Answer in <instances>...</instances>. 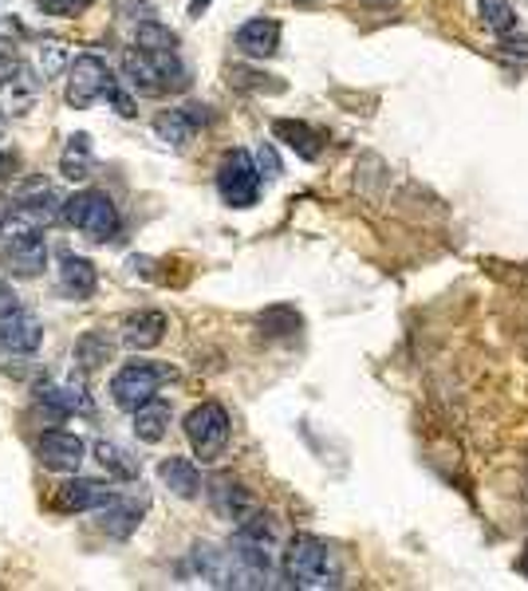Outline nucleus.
Returning a JSON list of instances; mask_svg holds the SVG:
<instances>
[{"mask_svg":"<svg viewBox=\"0 0 528 591\" xmlns=\"http://www.w3.org/2000/svg\"><path fill=\"white\" fill-rule=\"evenodd\" d=\"M48 16H79V12L91 9V0H36Z\"/></svg>","mask_w":528,"mask_h":591,"instance_id":"nucleus-29","label":"nucleus"},{"mask_svg":"<svg viewBox=\"0 0 528 591\" xmlns=\"http://www.w3.org/2000/svg\"><path fill=\"white\" fill-rule=\"evenodd\" d=\"M103 99L114 107V111L123 114V119H131V114H135V99H131V95H126L123 87H119V79H111V87H107V95H103Z\"/></svg>","mask_w":528,"mask_h":591,"instance_id":"nucleus-30","label":"nucleus"},{"mask_svg":"<svg viewBox=\"0 0 528 591\" xmlns=\"http://www.w3.org/2000/svg\"><path fill=\"white\" fill-rule=\"evenodd\" d=\"M162 335H167V316L162 311H138L123 328V343L131 352H150V347L162 343Z\"/></svg>","mask_w":528,"mask_h":591,"instance_id":"nucleus-17","label":"nucleus"},{"mask_svg":"<svg viewBox=\"0 0 528 591\" xmlns=\"http://www.w3.org/2000/svg\"><path fill=\"white\" fill-rule=\"evenodd\" d=\"M477 12H481L486 28H493L498 36H508V32L517 28V12L505 0H477Z\"/></svg>","mask_w":528,"mask_h":591,"instance_id":"nucleus-26","label":"nucleus"},{"mask_svg":"<svg viewBox=\"0 0 528 591\" xmlns=\"http://www.w3.org/2000/svg\"><path fill=\"white\" fill-rule=\"evenodd\" d=\"M103 359H111V340L103 332H87L84 340L75 343V364L84 367V371H95Z\"/></svg>","mask_w":528,"mask_h":591,"instance_id":"nucleus-25","label":"nucleus"},{"mask_svg":"<svg viewBox=\"0 0 528 591\" xmlns=\"http://www.w3.org/2000/svg\"><path fill=\"white\" fill-rule=\"evenodd\" d=\"M84 438L67 434V430H44L40 442H36V457H40L48 469H60V473H75L84 466Z\"/></svg>","mask_w":528,"mask_h":591,"instance_id":"nucleus-10","label":"nucleus"},{"mask_svg":"<svg viewBox=\"0 0 528 591\" xmlns=\"http://www.w3.org/2000/svg\"><path fill=\"white\" fill-rule=\"evenodd\" d=\"M143 513H146L143 501H135V497H114V501H107V505L99 508V525L107 529V537L126 540L131 532L138 529V525H143Z\"/></svg>","mask_w":528,"mask_h":591,"instance_id":"nucleus-15","label":"nucleus"},{"mask_svg":"<svg viewBox=\"0 0 528 591\" xmlns=\"http://www.w3.org/2000/svg\"><path fill=\"white\" fill-rule=\"evenodd\" d=\"M16 170V155H0V177H9Z\"/></svg>","mask_w":528,"mask_h":591,"instance_id":"nucleus-36","label":"nucleus"},{"mask_svg":"<svg viewBox=\"0 0 528 591\" xmlns=\"http://www.w3.org/2000/svg\"><path fill=\"white\" fill-rule=\"evenodd\" d=\"M218 194L225 197L229 206L249 209L257 206L260 197V167L253 162L245 150H229L218 167Z\"/></svg>","mask_w":528,"mask_h":591,"instance_id":"nucleus-5","label":"nucleus"},{"mask_svg":"<svg viewBox=\"0 0 528 591\" xmlns=\"http://www.w3.org/2000/svg\"><path fill=\"white\" fill-rule=\"evenodd\" d=\"M272 135L288 146V150H296L300 158H308V162H316L323 150V138L316 135L308 123H296V119H277V123H272Z\"/></svg>","mask_w":528,"mask_h":591,"instance_id":"nucleus-19","label":"nucleus"},{"mask_svg":"<svg viewBox=\"0 0 528 591\" xmlns=\"http://www.w3.org/2000/svg\"><path fill=\"white\" fill-rule=\"evenodd\" d=\"M260 332L265 335H296L300 332V311L288 308V304H277V308L260 311Z\"/></svg>","mask_w":528,"mask_h":591,"instance_id":"nucleus-24","label":"nucleus"},{"mask_svg":"<svg viewBox=\"0 0 528 591\" xmlns=\"http://www.w3.org/2000/svg\"><path fill=\"white\" fill-rule=\"evenodd\" d=\"M186 438L189 446H194V454L201 457V461H213V457L225 454L229 446V415L221 403H201L194 406L186 415Z\"/></svg>","mask_w":528,"mask_h":591,"instance_id":"nucleus-4","label":"nucleus"},{"mask_svg":"<svg viewBox=\"0 0 528 591\" xmlns=\"http://www.w3.org/2000/svg\"><path fill=\"white\" fill-rule=\"evenodd\" d=\"M155 135L162 138L167 146H174V150H182V146H186L189 138L197 135L194 114H189L186 107H177V111H162L155 119Z\"/></svg>","mask_w":528,"mask_h":591,"instance_id":"nucleus-21","label":"nucleus"},{"mask_svg":"<svg viewBox=\"0 0 528 591\" xmlns=\"http://www.w3.org/2000/svg\"><path fill=\"white\" fill-rule=\"evenodd\" d=\"M60 284L67 296H75V300H87L95 292V284H99V272H95V264L87 257H67L60 260Z\"/></svg>","mask_w":528,"mask_h":591,"instance_id":"nucleus-20","label":"nucleus"},{"mask_svg":"<svg viewBox=\"0 0 528 591\" xmlns=\"http://www.w3.org/2000/svg\"><path fill=\"white\" fill-rule=\"evenodd\" d=\"M63 221L87 233L91 241H111L119 233V209L103 189H84L63 201Z\"/></svg>","mask_w":528,"mask_h":591,"instance_id":"nucleus-3","label":"nucleus"},{"mask_svg":"<svg viewBox=\"0 0 528 591\" xmlns=\"http://www.w3.org/2000/svg\"><path fill=\"white\" fill-rule=\"evenodd\" d=\"M162 379H170L167 367L126 364L123 371H119V374L111 379V398H114V406H123V410H131V415H135L138 406L155 398L158 386H162Z\"/></svg>","mask_w":528,"mask_h":591,"instance_id":"nucleus-6","label":"nucleus"},{"mask_svg":"<svg viewBox=\"0 0 528 591\" xmlns=\"http://www.w3.org/2000/svg\"><path fill=\"white\" fill-rule=\"evenodd\" d=\"M36 403L44 410H52L56 418H67V415H91V394L84 391L79 383H44L36 391Z\"/></svg>","mask_w":528,"mask_h":591,"instance_id":"nucleus-13","label":"nucleus"},{"mask_svg":"<svg viewBox=\"0 0 528 591\" xmlns=\"http://www.w3.org/2000/svg\"><path fill=\"white\" fill-rule=\"evenodd\" d=\"M158 478L182 501H194L197 493H201V473H197V466L186 461V457H167V461L158 466Z\"/></svg>","mask_w":528,"mask_h":591,"instance_id":"nucleus-18","label":"nucleus"},{"mask_svg":"<svg viewBox=\"0 0 528 591\" xmlns=\"http://www.w3.org/2000/svg\"><path fill=\"white\" fill-rule=\"evenodd\" d=\"M367 4H386V0H367Z\"/></svg>","mask_w":528,"mask_h":591,"instance_id":"nucleus-40","label":"nucleus"},{"mask_svg":"<svg viewBox=\"0 0 528 591\" xmlns=\"http://www.w3.org/2000/svg\"><path fill=\"white\" fill-rule=\"evenodd\" d=\"M0 135H4V126H0Z\"/></svg>","mask_w":528,"mask_h":591,"instance_id":"nucleus-41","label":"nucleus"},{"mask_svg":"<svg viewBox=\"0 0 528 591\" xmlns=\"http://www.w3.org/2000/svg\"><path fill=\"white\" fill-rule=\"evenodd\" d=\"M60 170H63V177L84 182V177L91 174V138L72 135V143H67V150H63V158H60Z\"/></svg>","mask_w":528,"mask_h":591,"instance_id":"nucleus-23","label":"nucleus"},{"mask_svg":"<svg viewBox=\"0 0 528 591\" xmlns=\"http://www.w3.org/2000/svg\"><path fill=\"white\" fill-rule=\"evenodd\" d=\"M95 454H99V461L111 469L114 478H123V481H135L138 478V466L123 454V450L114 446V442H95Z\"/></svg>","mask_w":528,"mask_h":591,"instance_id":"nucleus-28","label":"nucleus"},{"mask_svg":"<svg viewBox=\"0 0 528 591\" xmlns=\"http://www.w3.org/2000/svg\"><path fill=\"white\" fill-rule=\"evenodd\" d=\"M44 340V323L28 308L4 311L0 316V347L4 355H36Z\"/></svg>","mask_w":528,"mask_h":591,"instance_id":"nucleus-9","label":"nucleus"},{"mask_svg":"<svg viewBox=\"0 0 528 591\" xmlns=\"http://www.w3.org/2000/svg\"><path fill=\"white\" fill-rule=\"evenodd\" d=\"M237 48L245 56H253V60H269V56L280 48V24L265 21V16H257V21H249V24H241V28H237Z\"/></svg>","mask_w":528,"mask_h":591,"instance_id":"nucleus-16","label":"nucleus"},{"mask_svg":"<svg viewBox=\"0 0 528 591\" xmlns=\"http://www.w3.org/2000/svg\"><path fill=\"white\" fill-rule=\"evenodd\" d=\"M284 576L292 588H332L335 568L328 544L316 537H292V544L284 549Z\"/></svg>","mask_w":528,"mask_h":591,"instance_id":"nucleus-1","label":"nucleus"},{"mask_svg":"<svg viewBox=\"0 0 528 591\" xmlns=\"http://www.w3.org/2000/svg\"><path fill=\"white\" fill-rule=\"evenodd\" d=\"M111 67H107L103 56H75V63L67 67V103L75 107V111H84V107H91L99 95H107V87H111Z\"/></svg>","mask_w":528,"mask_h":591,"instance_id":"nucleus-7","label":"nucleus"},{"mask_svg":"<svg viewBox=\"0 0 528 591\" xmlns=\"http://www.w3.org/2000/svg\"><path fill=\"white\" fill-rule=\"evenodd\" d=\"M209 4H213V0H189V16H201Z\"/></svg>","mask_w":528,"mask_h":591,"instance_id":"nucleus-37","label":"nucleus"},{"mask_svg":"<svg viewBox=\"0 0 528 591\" xmlns=\"http://www.w3.org/2000/svg\"><path fill=\"white\" fill-rule=\"evenodd\" d=\"M12 218L36 229L52 225V221L63 218V197L56 194L48 182H28V186L21 189V197L12 201Z\"/></svg>","mask_w":528,"mask_h":591,"instance_id":"nucleus-8","label":"nucleus"},{"mask_svg":"<svg viewBox=\"0 0 528 591\" xmlns=\"http://www.w3.org/2000/svg\"><path fill=\"white\" fill-rule=\"evenodd\" d=\"M123 75H126V84L138 87V91H146V95H167V79H162L158 56L146 52V48H135V52L123 56Z\"/></svg>","mask_w":528,"mask_h":591,"instance_id":"nucleus-14","label":"nucleus"},{"mask_svg":"<svg viewBox=\"0 0 528 591\" xmlns=\"http://www.w3.org/2000/svg\"><path fill=\"white\" fill-rule=\"evenodd\" d=\"M517 568H520V571H525V576H528V540H525V552H520V561H517Z\"/></svg>","mask_w":528,"mask_h":591,"instance_id":"nucleus-39","label":"nucleus"},{"mask_svg":"<svg viewBox=\"0 0 528 591\" xmlns=\"http://www.w3.org/2000/svg\"><path fill=\"white\" fill-rule=\"evenodd\" d=\"M257 167H260V174H269V177L280 174V158L272 155V146H260L257 150Z\"/></svg>","mask_w":528,"mask_h":591,"instance_id":"nucleus-31","label":"nucleus"},{"mask_svg":"<svg viewBox=\"0 0 528 591\" xmlns=\"http://www.w3.org/2000/svg\"><path fill=\"white\" fill-rule=\"evenodd\" d=\"M501 56H513V60L528 63V40H505L501 44Z\"/></svg>","mask_w":528,"mask_h":591,"instance_id":"nucleus-33","label":"nucleus"},{"mask_svg":"<svg viewBox=\"0 0 528 591\" xmlns=\"http://www.w3.org/2000/svg\"><path fill=\"white\" fill-rule=\"evenodd\" d=\"M170 430V406L162 398H150L135 410V434L138 442H162Z\"/></svg>","mask_w":528,"mask_h":591,"instance_id":"nucleus-22","label":"nucleus"},{"mask_svg":"<svg viewBox=\"0 0 528 591\" xmlns=\"http://www.w3.org/2000/svg\"><path fill=\"white\" fill-rule=\"evenodd\" d=\"M16 308H24V304L16 300V292H12V284L0 281V316H4V311H16Z\"/></svg>","mask_w":528,"mask_h":591,"instance_id":"nucleus-34","label":"nucleus"},{"mask_svg":"<svg viewBox=\"0 0 528 591\" xmlns=\"http://www.w3.org/2000/svg\"><path fill=\"white\" fill-rule=\"evenodd\" d=\"M206 493H209V505H213V513H218V517H225V520H237V525H241L245 517H253V513H257V501H253V493L241 485L237 478H229V473H218V478L206 485Z\"/></svg>","mask_w":528,"mask_h":591,"instance_id":"nucleus-11","label":"nucleus"},{"mask_svg":"<svg viewBox=\"0 0 528 591\" xmlns=\"http://www.w3.org/2000/svg\"><path fill=\"white\" fill-rule=\"evenodd\" d=\"M12 221V206H0V233H4V225Z\"/></svg>","mask_w":528,"mask_h":591,"instance_id":"nucleus-38","label":"nucleus"},{"mask_svg":"<svg viewBox=\"0 0 528 591\" xmlns=\"http://www.w3.org/2000/svg\"><path fill=\"white\" fill-rule=\"evenodd\" d=\"M0 260L12 276H40L44 264H48V241L40 237L36 225H24V221L12 218L0 233Z\"/></svg>","mask_w":528,"mask_h":591,"instance_id":"nucleus-2","label":"nucleus"},{"mask_svg":"<svg viewBox=\"0 0 528 591\" xmlns=\"http://www.w3.org/2000/svg\"><path fill=\"white\" fill-rule=\"evenodd\" d=\"M119 9H126V16H143V21H146V12H150V4H143V0H138V4H135V0H123Z\"/></svg>","mask_w":528,"mask_h":591,"instance_id":"nucleus-35","label":"nucleus"},{"mask_svg":"<svg viewBox=\"0 0 528 591\" xmlns=\"http://www.w3.org/2000/svg\"><path fill=\"white\" fill-rule=\"evenodd\" d=\"M119 493H114L111 485H103V481H91V478H72L63 481L60 493H56V505L67 508V513H99V508L107 505V501H114Z\"/></svg>","mask_w":528,"mask_h":591,"instance_id":"nucleus-12","label":"nucleus"},{"mask_svg":"<svg viewBox=\"0 0 528 591\" xmlns=\"http://www.w3.org/2000/svg\"><path fill=\"white\" fill-rule=\"evenodd\" d=\"M16 75H21V63H16V56H0V87H9Z\"/></svg>","mask_w":528,"mask_h":591,"instance_id":"nucleus-32","label":"nucleus"},{"mask_svg":"<svg viewBox=\"0 0 528 591\" xmlns=\"http://www.w3.org/2000/svg\"><path fill=\"white\" fill-rule=\"evenodd\" d=\"M135 44H138V48H146V52H170V48L177 44V36L167 28V24L143 21L135 28Z\"/></svg>","mask_w":528,"mask_h":591,"instance_id":"nucleus-27","label":"nucleus"}]
</instances>
